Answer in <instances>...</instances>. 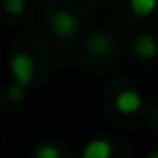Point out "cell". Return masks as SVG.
Listing matches in <instances>:
<instances>
[{
  "label": "cell",
  "instance_id": "11",
  "mask_svg": "<svg viewBox=\"0 0 158 158\" xmlns=\"http://www.w3.org/2000/svg\"><path fill=\"white\" fill-rule=\"evenodd\" d=\"M156 42H158V38H156Z\"/></svg>",
  "mask_w": 158,
  "mask_h": 158
},
{
  "label": "cell",
  "instance_id": "6",
  "mask_svg": "<svg viewBox=\"0 0 158 158\" xmlns=\"http://www.w3.org/2000/svg\"><path fill=\"white\" fill-rule=\"evenodd\" d=\"M110 154H112V148H110V144H108V140H104V138L90 140V142L86 144L84 152H82L84 158H108Z\"/></svg>",
  "mask_w": 158,
  "mask_h": 158
},
{
  "label": "cell",
  "instance_id": "9",
  "mask_svg": "<svg viewBox=\"0 0 158 158\" xmlns=\"http://www.w3.org/2000/svg\"><path fill=\"white\" fill-rule=\"evenodd\" d=\"M6 96H8V100H12V102H20L24 98V86L22 84H12V86H8V90H6Z\"/></svg>",
  "mask_w": 158,
  "mask_h": 158
},
{
  "label": "cell",
  "instance_id": "10",
  "mask_svg": "<svg viewBox=\"0 0 158 158\" xmlns=\"http://www.w3.org/2000/svg\"><path fill=\"white\" fill-rule=\"evenodd\" d=\"M34 154L38 156V158H58V154H60V150L58 148H54V146H38L34 150Z\"/></svg>",
  "mask_w": 158,
  "mask_h": 158
},
{
  "label": "cell",
  "instance_id": "1",
  "mask_svg": "<svg viewBox=\"0 0 158 158\" xmlns=\"http://www.w3.org/2000/svg\"><path fill=\"white\" fill-rule=\"evenodd\" d=\"M10 72L18 84L28 86L32 82V76H34V60H32V56L26 52H16L10 58Z\"/></svg>",
  "mask_w": 158,
  "mask_h": 158
},
{
  "label": "cell",
  "instance_id": "8",
  "mask_svg": "<svg viewBox=\"0 0 158 158\" xmlns=\"http://www.w3.org/2000/svg\"><path fill=\"white\" fill-rule=\"evenodd\" d=\"M4 10L12 16H20L24 10H26V2L24 0H4Z\"/></svg>",
  "mask_w": 158,
  "mask_h": 158
},
{
  "label": "cell",
  "instance_id": "7",
  "mask_svg": "<svg viewBox=\"0 0 158 158\" xmlns=\"http://www.w3.org/2000/svg\"><path fill=\"white\" fill-rule=\"evenodd\" d=\"M158 0H130V10L136 16H148L156 10Z\"/></svg>",
  "mask_w": 158,
  "mask_h": 158
},
{
  "label": "cell",
  "instance_id": "2",
  "mask_svg": "<svg viewBox=\"0 0 158 158\" xmlns=\"http://www.w3.org/2000/svg\"><path fill=\"white\" fill-rule=\"evenodd\" d=\"M50 28L58 38H70L78 28V20L68 10H56L50 18Z\"/></svg>",
  "mask_w": 158,
  "mask_h": 158
},
{
  "label": "cell",
  "instance_id": "3",
  "mask_svg": "<svg viewBox=\"0 0 158 158\" xmlns=\"http://www.w3.org/2000/svg\"><path fill=\"white\" fill-rule=\"evenodd\" d=\"M132 52H134L136 56H140V58L150 60V58H154L158 54V42L150 34H140V36H136V38L132 40Z\"/></svg>",
  "mask_w": 158,
  "mask_h": 158
},
{
  "label": "cell",
  "instance_id": "4",
  "mask_svg": "<svg viewBox=\"0 0 158 158\" xmlns=\"http://www.w3.org/2000/svg\"><path fill=\"white\" fill-rule=\"evenodd\" d=\"M140 104H142V100H140V94L136 90H122L116 96V108L122 114H134L140 108Z\"/></svg>",
  "mask_w": 158,
  "mask_h": 158
},
{
  "label": "cell",
  "instance_id": "5",
  "mask_svg": "<svg viewBox=\"0 0 158 158\" xmlns=\"http://www.w3.org/2000/svg\"><path fill=\"white\" fill-rule=\"evenodd\" d=\"M110 48H112V40L106 34H92L86 40V50L92 56H104V54L110 52Z\"/></svg>",
  "mask_w": 158,
  "mask_h": 158
}]
</instances>
